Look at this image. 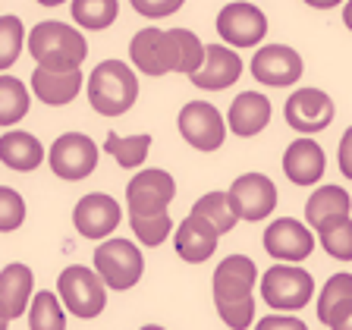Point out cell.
<instances>
[{
    "instance_id": "obj_10",
    "label": "cell",
    "mask_w": 352,
    "mask_h": 330,
    "mask_svg": "<svg viewBox=\"0 0 352 330\" xmlns=\"http://www.w3.org/2000/svg\"><path fill=\"white\" fill-rule=\"evenodd\" d=\"M217 35L233 47H255L267 35V16L245 0H233L217 13Z\"/></svg>"
},
{
    "instance_id": "obj_36",
    "label": "cell",
    "mask_w": 352,
    "mask_h": 330,
    "mask_svg": "<svg viewBox=\"0 0 352 330\" xmlns=\"http://www.w3.org/2000/svg\"><path fill=\"white\" fill-rule=\"evenodd\" d=\"M337 161H340V173H343L346 179H352V126L343 132V139H340Z\"/></svg>"
},
{
    "instance_id": "obj_6",
    "label": "cell",
    "mask_w": 352,
    "mask_h": 330,
    "mask_svg": "<svg viewBox=\"0 0 352 330\" xmlns=\"http://www.w3.org/2000/svg\"><path fill=\"white\" fill-rule=\"evenodd\" d=\"M315 296V280L311 274L289 264H274L271 271L261 277V299L271 308H283V311H299L311 302Z\"/></svg>"
},
{
    "instance_id": "obj_30",
    "label": "cell",
    "mask_w": 352,
    "mask_h": 330,
    "mask_svg": "<svg viewBox=\"0 0 352 330\" xmlns=\"http://www.w3.org/2000/svg\"><path fill=\"white\" fill-rule=\"evenodd\" d=\"M318 236H321V245L327 255L340 258V261H352V217L349 214L321 223Z\"/></svg>"
},
{
    "instance_id": "obj_9",
    "label": "cell",
    "mask_w": 352,
    "mask_h": 330,
    "mask_svg": "<svg viewBox=\"0 0 352 330\" xmlns=\"http://www.w3.org/2000/svg\"><path fill=\"white\" fill-rule=\"evenodd\" d=\"M47 164H51V173H57L60 179L79 183V179L95 173L98 145L88 139V135H82V132H63V135L51 145Z\"/></svg>"
},
{
    "instance_id": "obj_12",
    "label": "cell",
    "mask_w": 352,
    "mask_h": 330,
    "mask_svg": "<svg viewBox=\"0 0 352 330\" xmlns=\"http://www.w3.org/2000/svg\"><path fill=\"white\" fill-rule=\"evenodd\" d=\"M230 198H233V205L242 220L258 223V220H267L274 214L280 195H277L274 179H267L264 173H245V176H239V179H233Z\"/></svg>"
},
{
    "instance_id": "obj_13",
    "label": "cell",
    "mask_w": 352,
    "mask_h": 330,
    "mask_svg": "<svg viewBox=\"0 0 352 330\" xmlns=\"http://www.w3.org/2000/svg\"><path fill=\"white\" fill-rule=\"evenodd\" d=\"M305 73V63L302 57L286 47V44H267V47H258L255 57H252V76L264 85H274V88H286V85H296Z\"/></svg>"
},
{
    "instance_id": "obj_2",
    "label": "cell",
    "mask_w": 352,
    "mask_h": 330,
    "mask_svg": "<svg viewBox=\"0 0 352 330\" xmlns=\"http://www.w3.org/2000/svg\"><path fill=\"white\" fill-rule=\"evenodd\" d=\"M255 261L249 255H227L214 271V305H217L220 321L233 330L252 327L255 318Z\"/></svg>"
},
{
    "instance_id": "obj_29",
    "label": "cell",
    "mask_w": 352,
    "mask_h": 330,
    "mask_svg": "<svg viewBox=\"0 0 352 330\" xmlns=\"http://www.w3.org/2000/svg\"><path fill=\"white\" fill-rule=\"evenodd\" d=\"M29 327H32V330H63V327H66L63 299H60V293L54 296L51 289H44V293H38L35 299H32Z\"/></svg>"
},
{
    "instance_id": "obj_34",
    "label": "cell",
    "mask_w": 352,
    "mask_h": 330,
    "mask_svg": "<svg viewBox=\"0 0 352 330\" xmlns=\"http://www.w3.org/2000/svg\"><path fill=\"white\" fill-rule=\"evenodd\" d=\"M22 220H25V201L19 198L16 189L3 186V189H0V230H3V233H13Z\"/></svg>"
},
{
    "instance_id": "obj_19",
    "label": "cell",
    "mask_w": 352,
    "mask_h": 330,
    "mask_svg": "<svg viewBox=\"0 0 352 330\" xmlns=\"http://www.w3.org/2000/svg\"><path fill=\"white\" fill-rule=\"evenodd\" d=\"M82 88V69H51V66H38L32 73V91L41 98L47 107H63L69 104Z\"/></svg>"
},
{
    "instance_id": "obj_25",
    "label": "cell",
    "mask_w": 352,
    "mask_h": 330,
    "mask_svg": "<svg viewBox=\"0 0 352 330\" xmlns=\"http://www.w3.org/2000/svg\"><path fill=\"white\" fill-rule=\"evenodd\" d=\"M104 151L123 170H139L145 164L148 151H151V135L148 132H142V135H117V132H110L107 142H104Z\"/></svg>"
},
{
    "instance_id": "obj_4",
    "label": "cell",
    "mask_w": 352,
    "mask_h": 330,
    "mask_svg": "<svg viewBox=\"0 0 352 330\" xmlns=\"http://www.w3.org/2000/svg\"><path fill=\"white\" fill-rule=\"evenodd\" d=\"M29 54L38 66L51 69H76L85 63L88 44L76 25L66 22H38L29 32Z\"/></svg>"
},
{
    "instance_id": "obj_11",
    "label": "cell",
    "mask_w": 352,
    "mask_h": 330,
    "mask_svg": "<svg viewBox=\"0 0 352 330\" xmlns=\"http://www.w3.org/2000/svg\"><path fill=\"white\" fill-rule=\"evenodd\" d=\"M227 126L230 123H223L220 110L208 101H189L179 110V132L198 151H217L227 139Z\"/></svg>"
},
{
    "instance_id": "obj_8",
    "label": "cell",
    "mask_w": 352,
    "mask_h": 330,
    "mask_svg": "<svg viewBox=\"0 0 352 330\" xmlns=\"http://www.w3.org/2000/svg\"><path fill=\"white\" fill-rule=\"evenodd\" d=\"M95 267L110 289H132L145 274V258L129 239H107L95 249Z\"/></svg>"
},
{
    "instance_id": "obj_39",
    "label": "cell",
    "mask_w": 352,
    "mask_h": 330,
    "mask_svg": "<svg viewBox=\"0 0 352 330\" xmlns=\"http://www.w3.org/2000/svg\"><path fill=\"white\" fill-rule=\"evenodd\" d=\"M308 7H315V10H330V7H340L343 0H305Z\"/></svg>"
},
{
    "instance_id": "obj_32",
    "label": "cell",
    "mask_w": 352,
    "mask_h": 330,
    "mask_svg": "<svg viewBox=\"0 0 352 330\" xmlns=\"http://www.w3.org/2000/svg\"><path fill=\"white\" fill-rule=\"evenodd\" d=\"M129 227L139 236L142 245L154 249L173 233V220H170V214H151V217H129Z\"/></svg>"
},
{
    "instance_id": "obj_17",
    "label": "cell",
    "mask_w": 352,
    "mask_h": 330,
    "mask_svg": "<svg viewBox=\"0 0 352 330\" xmlns=\"http://www.w3.org/2000/svg\"><path fill=\"white\" fill-rule=\"evenodd\" d=\"M239 76H242V60H239V54L233 51V44H230V47H223V44H208L205 63L189 76V82L195 88H201V91H223V88H230Z\"/></svg>"
},
{
    "instance_id": "obj_38",
    "label": "cell",
    "mask_w": 352,
    "mask_h": 330,
    "mask_svg": "<svg viewBox=\"0 0 352 330\" xmlns=\"http://www.w3.org/2000/svg\"><path fill=\"white\" fill-rule=\"evenodd\" d=\"M327 327H333V330H352V302H346L343 308H337V311L327 318Z\"/></svg>"
},
{
    "instance_id": "obj_37",
    "label": "cell",
    "mask_w": 352,
    "mask_h": 330,
    "mask_svg": "<svg viewBox=\"0 0 352 330\" xmlns=\"http://www.w3.org/2000/svg\"><path fill=\"white\" fill-rule=\"evenodd\" d=\"M258 330H305V324L299 318H280V315H271L264 318L261 324H255Z\"/></svg>"
},
{
    "instance_id": "obj_31",
    "label": "cell",
    "mask_w": 352,
    "mask_h": 330,
    "mask_svg": "<svg viewBox=\"0 0 352 330\" xmlns=\"http://www.w3.org/2000/svg\"><path fill=\"white\" fill-rule=\"evenodd\" d=\"M346 302H352V274H333L324 283L321 299H318V318H321V324H327V318L337 308H343Z\"/></svg>"
},
{
    "instance_id": "obj_22",
    "label": "cell",
    "mask_w": 352,
    "mask_h": 330,
    "mask_svg": "<svg viewBox=\"0 0 352 330\" xmlns=\"http://www.w3.org/2000/svg\"><path fill=\"white\" fill-rule=\"evenodd\" d=\"M32 286H35V274L25 264H7L3 274H0V302H3V324H13L19 315H25V305H29L35 296H32Z\"/></svg>"
},
{
    "instance_id": "obj_41",
    "label": "cell",
    "mask_w": 352,
    "mask_h": 330,
    "mask_svg": "<svg viewBox=\"0 0 352 330\" xmlns=\"http://www.w3.org/2000/svg\"><path fill=\"white\" fill-rule=\"evenodd\" d=\"M38 3H41V7H60L63 0H38Z\"/></svg>"
},
{
    "instance_id": "obj_3",
    "label": "cell",
    "mask_w": 352,
    "mask_h": 330,
    "mask_svg": "<svg viewBox=\"0 0 352 330\" xmlns=\"http://www.w3.org/2000/svg\"><path fill=\"white\" fill-rule=\"evenodd\" d=\"M139 98V79L123 60H104L88 76V104L101 117H123Z\"/></svg>"
},
{
    "instance_id": "obj_7",
    "label": "cell",
    "mask_w": 352,
    "mask_h": 330,
    "mask_svg": "<svg viewBox=\"0 0 352 330\" xmlns=\"http://www.w3.org/2000/svg\"><path fill=\"white\" fill-rule=\"evenodd\" d=\"M176 198V179L167 170H142L126 186V208L129 217H151V214H167L170 201Z\"/></svg>"
},
{
    "instance_id": "obj_24",
    "label": "cell",
    "mask_w": 352,
    "mask_h": 330,
    "mask_svg": "<svg viewBox=\"0 0 352 330\" xmlns=\"http://www.w3.org/2000/svg\"><path fill=\"white\" fill-rule=\"evenodd\" d=\"M352 201H349V192L340 189V186H321L318 192H311V198L305 201V220L311 227H321L327 220L333 217H343L349 214Z\"/></svg>"
},
{
    "instance_id": "obj_33",
    "label": "cell",
    "mask_w": 352,
    "mask_h": 330,
    "mask_svg": "<svg viewBox=\"0 0 352 330\" xmlns=\"http://www.w3.org/2000/svg\"><path fill=\"white\" fill-rule=\"evenodd\" d=\"M25 41V29L16 16H0V69H10L16 63Z\"/></svg>"
},
{
    "instance_id": "obj_16",
    "label": "cell",
    "mask_w": 352,
    "mask_h": 330,
    "mask_svg": "<svg viewBox=\"0 0 352 330\" xmlns=\"http://www.w3.org/2000/svg\"><path fill=\"white\" fill-rule=\"evenodd\" d=\"M123 220V208L117 198L104 195V192H91V195L79 198V205L73 211V223L79 230V236L85 239H104L120 227Z\"/></svg>"
},
{
    "instance_id": "obj_14",
    "label": "cell",
    "mask_w": 352,
    "mask_h": 330,
    "mask_svg": "<svg viewBox=\"0 0 352 330\" xmlns=\"http://www.w3.org/2000/svg\"><path fill=\"white\" fill-rule=\"evenodd\" d=\"M283 117L296 132H324L333 123V101L321 88H299L286 98Z\"/></svg>"
},
{
    "instance_id": "obj_21",
    "label": "cell",
    "mask_w": 352,
    "mask_h": 330,
    "mask_svg": "<svg viewBox=\"0 0 352 330\" xmlns=\"http://www.w3.org/2000/svg\"><path fill=\"white\" fill-rule=\"evenodd\" d=\"M227 123L233 135H242V139H252L264 126L271 123V101L261 95V91H242V95L233 98L227 113Z\"/></svg>"
},
{
    "instance_id": "obj_35",
    "label": "cell",
    "mask_w": 352,
    "mask_h": 330,
    "mask_svg": "<svg viewBox=\"0 0 352 330\" xmlns=\"http://www.w3.org/2000/svg\"><path fill=\"white\" fill-rule=\"evenodd\" d=\"M129 3L145 19H167V16H173L176 10L183 7L186 0H129Z\"/></svg>"
},
{
    "instance_id": "obj_15",
    "label": "cell",
    "mask_w": 352,
    "mask_h": 330,
    "mask_svg": "<svg viewBox=\"0 0 352 330\" xmlns=\"http://www.w3.org/2000/svg\"><path fill=\"white\" fill-rule=\"evenodd\" d=\"M264 252L280 261H305L315 252V236L311 230L296 217H280L264 230Z\"/></svg>"
},
{
    "instance_id": "obj_18",
    "label": "cell",
    "mask_w": 352,
    "mask_h": 330,
    "mask_svg": "<svg viewBox=\"0 0 352 330\" xmlns=\"http://www.w3.org/2000/svg\"><path fill=\"white\" fill-rule=\"evenodd\" d=\"M217 239H220V230L214 227L208 217L201 214H189V217L176 227V236H173V249L176 255L183 258L189 264H201L214 255L217 249Z\"/></svg>"
},
{
    "instance_id": "obj_28",
    "label": "cell",
    "mask_w": 352,
    "mask_h": 330,
    "mask_svg": "<svg viewBox=\"0 0 352 330\" xmlns=\"http://www.w3.org/2000/svg\"><path fill=\"white\" fill-rule=\"evenodd\" d=\"M29 91L16 76H0V123L13 126L29 113Z\"/></svg>"
},
{
    "instance_id": "obj_27",
    "label": "cell",
    "mask_w": 352,
    "mask_h": 330,
    "mask_svg": "<svg viewBox=\"0 0 352 330\" xmlns=\"http://www.w3.org/2000/svg\"><path fill=\"white\" fill-rule=\"evenodd\" d=\"M117 16H120L117 0H73V19L82 29L104 32L117 22Z\"/></svg>"
},
{
    "instance_id": "obj_5",
    "label": "cell",
    "mask_w": 352,
    "mask_h": 330,
    "mask_svg": "<svg viewBox=\"0 0 352 330\" xmlns=\"http://www.w3.org/2000/svg\"><path fill=\"white\" fill-rule=\"evenodd\" d=\"M57 293L63 299L66 311H73L76 318L82 321H91L104 311L107 305V283H104L101 271H88L82 264H73V267H66L57 280Z\"/></svg>"
},
{
    "instance_id": "obj_20",
    "label": "cell",
    "mask_w": 352,
    "mask_h": 330,
    "mask_svg": "<svg viewBox=\"0 0 352 330\" xmlns=\"http://www.w3.org/2000/svg\"><path fill=\"white\" fill-rule=\"evenodd\" d=\"M327 170V157L324 148L315 139H296L283 154V173L293 179L296 186H311L318 183Z\"/></svg>"
},
{
    "instance_id": "obj_23",
    "label": "cell",
    "mask_w": 352,
    "mask_h": 330,
    "mask_svg": "<svg viewBox=\"0 0 352 330\" xmlns=\"http://www.w3.org/2000/svg\"><path fill=\"white\" fill-rule=\"evenodd\" d=\"M0 161L7 164L10 170L29 173V170H38L44 164V145L32 132L10 129L0 135Z\"/></svg>"
},
{
    "instance_id": "obj_40",
    "label": "cell",
    "mask_w": 352,
    "mask_h": 330,
    "mask_svg": "<svg viewBox=\"0 0 352 330\" xmlns=\"http://www.w3.org/2000/svg\"><path fill=\"white\" fill-rule=\"evenodd\" d=\"M343 22H346V29L352 32V0H346V7H343Z\"/></svg>"
},
{
    "instance_id": "obj_1",
    "label": "cell",
    "mask_w": 352,
    "mask_h": 330,
    "mask_svg": "<svg viewBox=\"0 0 352 330\" xmlns=\"http://www.w3.org/2000/svg\"><path fill=\"white\" fill-rule=\"evenodd\" d=\"M208 57V44L198 41L195 32L189 29H148L135 32L129 41V60L135 69L145 76H167V73H186L192 76Z\"/></svg>"
},
{
    "instance_id": "obj_26",
    "label": "cell",
    "mask_w": 352,
    "mask_h": 330,
    "mask_svg": "<svg viewBox=\"0 0 352 330\" xmlns=\"http://www.w3.org/2000/svg\"><path fill=\"white\" fill-rule=\"evenodd\" d=\"M192 214L208 217L214 227L220 230V236H227L242 220L239 211H236V205H233V198H230V192H208V195H201L195 205H192Z\"/></svg>"
}]
</instances>
